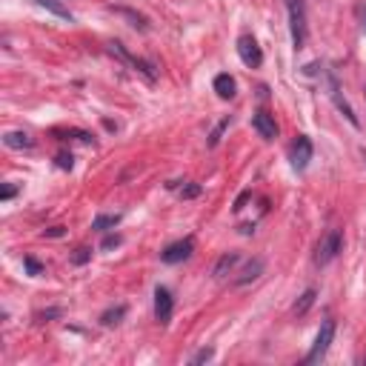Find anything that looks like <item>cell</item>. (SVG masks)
<instances>
[{
  "mask_svg": "<svg viewBox=\"0 0 366 366\" xmlns=\"http://www.w3.org/2000/svg\"><path fill=\"white\" fill-rule=\"evenodd\" d=\"M344 249V232L340 229H329L321 240L318 247H315V266H326L338 258V252Z\"/></svg>",
  "mask_w": 366,
  "mask_h": 366,
  "instance_id": "obj_1",
  "label": "cell"
},
{
  "mask_svg": "<svg viewBox=\"0 0 366 366\" xmlns=\"http://www.w3.org/2000/svg\"><path fill=\"white\" fill-rule=\"evenodd\" d=\"M286 12H289V29H292V43L295 49H303L306 43V9L303 0H283Z\"/></svg>",
  "mask_w": 366,
  "mask_h": 366,
  "instance_id": "obj_2",
  "label": "cell"
},
{
  "mask_svg": "<svg viewBox=\"0 0 366 366\" xmlns=\"http://www.w3.org/2000/svg\"><path fill=\"white\" fill-rule=\"evenodd\" d=\"M109 52H112L115 58H120V60H124L126 66H132V69L138 72V75H143V78L149 81V83H155L158 72H155V66H152L149 60H143V58H135V55H129L126 49H124V43H109Z\"/></svg>",
  "mask_w": 366,
  "mask_h": 366,
  "instance_id": "obj_3",
  "label": "cell"
},
{
  "mask_svg": "<svg viewBox=\"0 0 366 366\" xmlns=\"http://www.w3.org/2000/svg\"><path fill=\"white\" fill-rule=\"evenodd\" d=\"M332 340H335V321H324L318 338H315V344H312V349H309V355H306V363H318V360L329 352Z\"/></svg>",
  "mask_w": 366,
  "mask_h": 366,
  "instance_id": "obj_4",
  "label": "cell"
},
{
  "mask_svg": "<svg viewBox=\"0 0 366 366\" xmlns=\"http://www.w3.org/2000/svg\"><path fill=\"white\" fill-rule=\"evenodd\" d=\"M238 58L243 60V66H249V69H258L263 63V52H260V46L252 35H240L238 38Z\"/></svg>",
  "mask_w": 366,
  "mask_h": 366,
  "instance_id": "obj_5",
  "label": "cell"
},
{
  "mask_svg": "<svg viewBox=\"0 0 366 366\" xmlns=\"http://www.w3.org/2000/svg\"><path fill=\"white\" fill-rule=\"evenodd\" d=\"M289 160H292V166H295L298 172H303V169L309 166V160H312V140L306 135H298V140L292 143Z\"/></svg>",
  "mask_w": 366,
  "mask_h": 366,
  "instance_id": "obj_6",
  "label": "cell"
},
{
  "mask_svg": "<svg viewBox=\"0 0 366 366\" xmlns=\"http://www.w3.org/2000/svg\"><path fill=\"white\" fill-rule=\"evenodd\" d=\"M172 309H175L172 292H169L166 286H158L155 289V318H158V324H169V321H172Z\"/></svg>",
  "mask_w": 366,
  "mask_h": 366,
  "instance_id": "obj_7",
  "label": "cell"
},
{
  "mask_svg": "<svg viewBox=\"0 0 366 366\" xmlns=\"http://www.w3.org/2000/svg\"><path fill=\"white\" fill-rule=\"evenodd\" d=\"M192 252H194V238H183V240H178V243H169V247L160 252V260H163V263H181V260H186Z\"/></svg>",
  "mask_w": 366,
  "mask_h": 366,
  "instance_id": "obj_8",
  "label": "cell"
},
{
  "mask_svg": "<svg viewBox=\"0 0 366 366\" xmlns=\"http://www.w3.org/2000/svg\"><path fill=\"white\" fill-rule=\"evenodd\" d=\"M252 126H255V132H258L263 140H275V138H278V124H275V117H272L269 112H255Z\"/></svg>",
  "mask_w": 366,
  "mask_h": 366,
  "instance_id": "obj_9",
  "label": "cell"
},
{
  "mask_svg": "<svg viewBox=\"0 0 366 366\" xmlns=\"http://www.w3.org/2000/svg\"><path fill=\"white\" fill-rule=\"evenodd\" d=\"M260 275H263V260H260V258H255V260H249V263L240 269V275L235 278V286H247V283L258 281Z\"/></svg>",
  "mask_w": 366,
  "mask_h": 366,
  "instance_id": "obj_10",
  "label": "cell"
},
{
  "mask_svg": "<svg viewBox=\"0 0 366 366\" xmlns=\"http://www.w3.org/2000/svg\"><path fill=\"white\" fill-rule=\"evenodd\" d=\"M212 86H215L217 97H224V101H232V97H235V78L226 75V72H224V75H217Z\"/></svg>",
  "mask_w": 366,
  "mask_h": 366,
  "instance_id": "obj_11",
  "label": "cell"
},
{
  "mask_svg": "<svg viewBox=\"0 0 366 366\" xmlns=\"http://www.w3.org/2000/svg\"><path fill=\"white\" fill-rule=\"evenodd\" d=\"M3 143L9 146V149H32V146H35L32 135H26V132H6Z\"/></svg>",
  "mask_w": 366,
  "mask_h": 366,
  "instance_id": "obj_12",
  "label": "cell"
},
{
  "mask_svg": "<svg viewBox=\"0 0 366 366\" xmlns=\"http://www.w3.org/2000/svg\"><path fill=\"white\" fill-rule=\"evenodd\" d=\"M238 252H226V255H221V260H217L215 263V269H212V275L215 278H226L232 269H235V266H238Z\"/></svg>",
  "mask_w": 366,
  "mask_h": 366,
  "instance_id": "obj_13",
  "label": "cell"
},
{
  "mask_svg": "<svg viewBox=\"0 0 366 366\" xmlns=\"http://www.w3.org/2000/svg\"><path fill=\"white\" fill-rule=\"evenodd\" d=\"M35 3H38L40 9H46V12H52V15L60 17V20H72V12L60 3V0H35Z\"/></svg>",
  "mask_w": 366,
  "mask_h": 366,
  "instance_id": "obj_14",
  "label": "cell"
},
{
  "mask_svg": "<svg viewBox=\"0 0 366 366\" xmlns=\"http://www.w3.org/2000/svg\"><path fill=\"white\" fill-rule=\"evenodd\" d=\"M315 298H318V292H315V289H306V292H303V295H301V301H298L295 306H292V312H295V315H298V318H301V315H306V312L312 309V303H315Z\"/></svg>",
  "mask_w": 366,
  "mask_h": 366,
  "instance_id": "obj_15",
  "label": "cell"
},
{
  "mask_svg": "<svg viewBox=\"0 0 366 366\" xmlns=\"http://www.w3.org/2000/svg\"><path fill=\"white\" fill-rule=\"evenodd\" d=\"M117 224H120V215H97L94 221H92V229L106 232V229H112V226H117Z\"/></svg>",
  "mask_w": 366,
  "mask_h": 366,
  "instance_id": "obj_16",
  "label": "cell"
},
{
  "mask_svg": "<svg viewBox=\"0 0 366 366\" xmlns=\"http://www.w3.org/2000/svg\"><path fill=\"white\" fill-rule=\"evenodd\" d=\"M124 315H126V306L120 303V306H115V309H109V312L101 315V324L103 326H115V324H120V318H124Z\"/></svg>",
  "mask_w": 366,
  "mask_h": 366,
  "instance_id": "obj_17",
  "label": "cell"
},
{
  "mask_svg": "<svg viewBox=\"0 0 366 366\" xmlns=\"http://www.w3.org/2000/svg\"><path fill=\"white\" fill-rule=\"evenodd\" d=\"M120 17H126V20H132V26L135 29H140V32H146V29H149V23H146V17L143 15H135L132 9H115Z\"/></svg>",
  "mask_w": 366,
  "mask_h": 366,
  "instance_id": "obj_18",
  "label": "cell"
},
{
  "mask_svg": "<svg viewBox=\"0 0 366 366\" xmlns=\"http://www.w3.org/2000/svg\"><path fill=\"white\" fill-rule=\"evenodd\" d=\"M23 266H26V269H29V275H32V278L43 275V266H40L35 258H23Z\"/></svg>",
  "mask_w": 366,
  "mask_h": 366,
  "instance_id": "obj_19",
  "label": "cell"
},
{
  "mask_svg": "<svg viewBox=\"0 0 366 366\" xmlns=\"http://www.w3.org/2000/svg\"><path fill=\"white\" fill-rule=\"evenodd\" d=\"M89 258H92V249H78L75 255H72V263H75V266H83Z\"/></svg>",
  "mask_w": 366,
  "mask_h": 366,
  "instance_id": "obj_20",
  "label": "cell"
},
{
  "mask_svg": "<svg viewBox=\"0 0 366 366\" xmlns=\"http://www.w3.org/2000/svg\"><path fill=\"white\" fill-rule=\"evenodd\" d=\"M226 126H229V120H224V124H221V126H217V129L209 135V146H217V140H221V135H224V129H226Z\"/></svg>",
  "mask_w": 366,
  "mask_h": 366,
  "instance_id": "obj_21",
  "label": "cell"
},
{
  "mask_svg": "<svg viewBox=\"0 0 366 366\" xmlns=\"http://www.w3.org/2000/svg\"><path fill=\"white\" fill-rule=\"evenodd\" d=\"M181 194H183L186 201H189V198H198V194H201V186H198V183H189V186H186Z\"/></svg>",
  "mask_w": 366,
  "mask_h": 366,
  "instance_id": "obj_22",
  "label": "cell"
},
{
  "mask_svg": "<svg viewBox=\"0 0 366 366\" xmlns=\"http://www.w3.org/2000/svg\"><path fill=\"white\" fill-rule=\"evenodd\" d=\"M212 355H215L212 349H201L198 355H192V363H203V360H212Z\"/></svg>",
  "mask_w": 366,
  "mask_h": 366,
  "instance_id": "obj_23",
  "label": "cell"
},
{
  "mask_svg": "<svg viewBox=\"0 0 366 366\" xmlns=\"http://www.w3.org/2000/svg\"><path fill=\"white\" fill-rule=\"evenodd\" d=\"M58 166H60V169H72V155L60 152V155H58Z\"/></svg>",
  "mask_w": 366,
  "mask_h": 366,
  "instance_id": "obj_24",
  "label": "cell"
},
{
  "mask_svg": "<svg viewBox=\"0 0 366 366\" xmlns=\"http://www.w3.org/2000/svg\"><path fill=\"white\" fill-rule=\"evenodd\" d=\"M43 235L46 238H63V226H52V229H46Z\"/></svg>",
  "mask_w": 366,
  "mask_h": 366,
  "instance_id": "obj_25",
  "label": "cell"
},
{
  "mask_svg": "<svg viewBox=\"0 0 366 366\" xmlns=\"http://www.w3.org/2000/svg\"><path fill=\"white\" fill-rule=\"evenodd\" d=\"M117 243H120V238H117V235H112V238H106V240H103V249H112V247H117Z\"/></svg>",
  "mask_w": 366,
  "mask_h": 366,
  "instance_id": "obj_26",
  "label": "cell"
},
{
  "mask_svg": "<svg viewBox=\"0 0 366 366\" xmlns=\"http://www.w3.org/2000/svg\"><path fill=\"white\" fill-rule=\"evenodd\" d=\"M15 192H17V186H6V189H3V201H12Z\"/></svg>",
  "mask_w": 366,
  "mask_h": 366,
  "instance_id": "obj_27",
  "label": "cell"
},
{
  "mask_svg": "<svg viewBox=\"0 0 366 366\" xmlns=\"http://www.w3.org/2000/svg\"><path fill=\"white\" fill-rule=\"evenodd\" d=\"M360 155H363V163H366V149H363V152H360Z\"/></svg>",
  "mask_w": 366,
  "mask_h": 366,
  "instance_id": "obj_28",
  "label": "cell"
}]
</instances>
